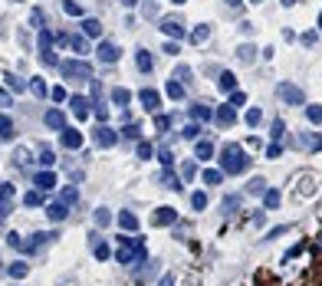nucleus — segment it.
<instances>
[{
  "label": "nucleus",
  "mask_w": 322,
  "mask_h": 286,
  "mask_svg": "<svg viewBox=\"0 0 322 286\" xmlns=\"http://www.w3.org/2000/svg\"><path fill=\"white\" fill-rule=\"evenodd\" d=\"M250 168V158L240 145H223L221 148V171L223 175H244Z\"/></svg>",
  "instance_id": "f257e3e1"
},
{
  "label": "nucleus",
  "mask_w": 322,
  "mask_h": 286,
  "mask_svg": "<svg viewBox=\"0 0 322 286\" xmlns=\"http://www.w3.org/2000/svg\"><path fill=\"white\" fill-rule=\"evenodd\" d=\"M279 99L286 102V105H302V102H306V96H302V89H299V86H293V82H283V86H279Z\"/></svg>",
  "instance_id": "f03ea898"
},
{
  "label": "nucleus",
  "mask_w": 322,
  "mask_h": 286,
  "mask_svg": "<svg viewBox=\"0 0 322 286\" xmlns=\"http://www.w3.org/2000/svg\"><path fill=\"white\" fill-rule=\"evenodd\" d=\"M63 76L66 79H89L92 76V69H89V63H66V66H63Z\"/></svg>",
  "instance_id": "7ed1b4c3"
},
{
  "label": "nucleus",
  "mask_w": 322,
  "mask_h": 286,
  "mask_svg": "<svg viewBox=\"0 0 322 286\" xmlns=\"http://www.w3.org/2000/svg\"><path fill=\"white\" fill-rule=\"evenodd\" d=\"M138 99H142V105L148 112H158V109H161V96H158L155 89H142V92H138Z\"/></svg>",
  "instance_id": "20e7f679"
},
{
  "label": "nucleus",
  "mask_w": 322,
  "mask_h": 286,
  "mask_svg": "<svg viewBox=\"0 0 322 286\" xmlns=\"http://www.w3.org/2000/svg\"><path fill=\"white\" fill-rule=\"evenodd\" d=\"M161 33L184 40V33H188V30H184V23H181V20H161Z\"/></svg>",
  "instance_id": "39448f33"
},
{
  "label": "nucleus",
  "mask_w": 322,
  "mask_h": 286,
  "mask_svg": "<svg viewBox=\"0 0 322 286\" xmlns=\"http://www.w3.org/2000/svg\"><path fill=\"white\" fill-rule=\"evenodd\" d=\"M96 56H99L102 63H115V59H119V46H115V43H99Z\"/></svg>",
  "instance_id": "423d86ee"
},
{
  "label": "nucleus",
  "mask_w": 322,
  "mask_h": 286,
  "mask_svg": "<svg viewBox=\"0 0 322 286\" xmlns=\"http://www.w3.org/2000/svg\"><path fill=\"white\" fill-rule=\"evenodd\" d=\"M174 217H178V210H171V208H161V210H155V217H151V224H158V227H165V224H174Z\"/></svg>",
  "instance_id": "0eeeda50"
},
{
  "label": "nucleus",
  "mask_w": 322,
  "mask_h": 286,
  "mask_svg": "<svg viewBox=\"0 0 322 286\" xmlns=\"http://www.w3.org/2000/svg\"><path fill=\"white\" fill-rule=\"evenodd\" d=\"M46 125H50V129H56V132H63V129H66L63 112H59V109H50V112H46Z\"/></svg>",
  "instance_id": "6e6552de"
},
{
  "label": "nucleus",
  "mask_w": 322,
  "mask_h": 286,
  "mask_svg": "<svg viewBox=\"0 0 322 286\" xmlns=\"http://www.w3.org/2000/svg\"><path fill=\"white\" fill-rule=\"evenodd\" d=\"M33 181H36V187H40V191H53V187H56V175H53V171H40Z\"/></svg>",
  "instance_id": "1a4fd4ad"
},
{
  "label": "nucleus",
  "mask_w": 322,
  "mask_h": 286,
  "mask_svg": "<svg viewBox=\"0 0 322 286\" xmlns=\"http://www.w3.org/2000/svg\"><path fill=\"white\" fill-rule=\"evenodd\" d=\"M63 145H66V148H79V145H82V132H76V129H63Z\"/></svg>",
  "instance_id": "9d476101"
},
{
  "label": "nucleus",
  "mask_w": 322,
  "mask_h": 286,
  "mask_svg": "<svg viewBox=\"0 0 322 286\" xmlns=\"http://www.w3.org/2000/svg\"><path fill=\"white\" fill-rule=\"evenodd\" d=\"M96 142H99V148H112V145H115V132L102 125L99 132H96Z\"/></svg>",
  "instance_id": "9b49d317"
},
{
  "label": "nucleus",
  "mask_w": 322,
  "mask_h": 286,
  "mask_svg": "<svg viewBox=\"0 0 322 286\" xmlns=\"http://www.w3.org/2000/svg\"><path fill=\"white\" fill-rule=\"evenodd\" d=\"M69 109L76 112V119H86V112H89V102L82 99V96H73V99H69Z\"/></svg>",
  "instance_id": "f8f14e48"
},
{
  "label": "nucleus",
  "mask_w": 322,
  "mask_h": 286,
  "mask_svg": "<svg viewBox=\"0 0 322 286\" xmlns=\"http://www.w3.org/2000/svg\"><path fill=\"white\" fill-rule=\"evenodd\" d=\"M214 119L221 122V125H233V122H237V112H233V105H221V112H217Z\"/></svg>",
  "instance_id": "ddd939ff"
},
{
  "label": "nucleus",
  "mask_w": 322,
  "mask_h": 286,
  "mask_svg": "<svg viewBox=\"0 0 322 286\" xmlns=\"http://www.w3.org/2000/svg\"><path fill=\"white\" fill-rule=\"evenodd\" d=\"M135 63H138V69H142V73H151V66H155L148 50H138V53H135Z\"/></svg>",
  "instance_id": "4468645a"
},
{
  "label": "nucleus",
  "mask_w": 322,
  "mask_h": 286,
  "mask_svg": "<svg viewBox=\"0 0 322 286\" xmlns=\"http://www.w3.org/2000/svg\"><path fill=\"white\" fill-rule=\"evenodd\" d=\"M194 155H198L200 161H211V158H214V145H211V142H198Z\"/></svg>",
  "instance_id": "2eb2a0df"
},
{
  "label": "nucleus",
  "mask_w": 322,
  "mask_h": 286,
  "mask_svg": "<svg viewBox=\"0 0 322 286\" xmlns=\"http://www.w3.org/2000/svg\"><path fill=\"white\" fill-rule=\"evenodd\" d=\"M207 36H211V26H207V23H200V26H194V33H191V43H204V40H207Z\"/></svg>",
  "instance_id": "dca6fc26"
},
{
  "label": "nucleus",
  "mask_w": 322,
  "mask_h": 286,
  "mask_svg": "<svg viewBox=\"0 0 322 286\" xmlns=\"http://www.w3.org/2000/svg\"><path fill=\"white\" fill-rule=\"evenodd\" d=\"M200 178H204V184H221V181H223V171H221V168H207Z\"/></svg>",
  "instance_id": "f3484780"
},
{
  "label": "nucleus",
  "mask_w": 322,
  "mask_h": 286,
  "mask_svg": "<svg viewBox=\"0 0 322 286\" xmlns=\"http://www.w3.org/2000/svg\"><path fill=\"white\" fill-rule=\"evenodd\" d=\"M302 148H309V152H322V135L316 132V135H306L302 138Z\"/></svg>",
  "instance_id": "a211bd4d"
},
{
  "label": "nucleus",
  "mask_w": 322,
  "mask_h": 286,
  "mask_svg": "<svg viewBox=\"0 0 322 286\" xmlns=\"http://www.w3.org/2000/svg\"><path fill=\"white\" fill-rule=\"evenodd\" d=\"M0 138H3V142H10V138H13V122L7 119V115H0Z\"/></svg>",
  "instance_id": "6ab92c4d"
},
{
  "label": "nucleus",
  "mask_w": 322,
  "mask_h": 286,
  "mask_svg": "<svg viewBox=\"0 0 322 286\" xmlns=\"http://www.w3.org/2000/svg\"><path fill=\"white\" fill-rule=\"evenodd\" d=\"M112 102H115V105H128V102H132V92H128V89H115V92H112Z\"/></svg>",
  "instance_id": "aec40b11"
},
{
  "label": "nucleus",
  "mask_w": 322,
  "mask_h": 286,
  "mask_svg": "<svg viewBox=\"0 0 322 286\" xmlns=\"http://www.w3.org/2000/svg\"><path fill=\"white\" fill-rule=\"evenodd\" d=\"M221 89L223 92H233V89H237V76H233V73H221Z\"/></svg>",
  "instance_id": "412c9836"
},
{
  "label": "nucleus",
  "mask_w": 322,
  "mask_h": 286,
  "mask_svg": "<svg viewBox=\"0 0 322 286\" xmlns=\"http://www.w3.org/2000/svg\"><path fill=\"white\" fill-rule=\"evenodd\" d=\"M253 56H256L253 46H240V50H237V59H240V63H253Z\"/></svg>",
  "instance_id": "4be33fe9"
},
{
  "label": "nucleus",
  "mask_w": 322,
  "mask_h": 286,
  "mask_svg": "<svg viewBox=\"0 0 322 286\" xmlns=\"http://www.w3.org/2000/svg\"><path fill=\"white\" fill-rule=\"evenodd\" d=\"M168 96H171L174 102H181L184 99V86H181V82H168Z\"/></svg>",
  "instance_id": "5701e85b"
},
{
  "label": "nucleus",
  "mask_w": 322,
  "mask_h": 286,
  "mask_svg": "<svg viewBox=\"0 0 322 286\" xmlns=\"http://www.w3.org/2000/svg\"><path fill=\"white\" fill-rule=\"evenodd\" d=\"M82 33H86V36H99L102 33L99 20H86V23H82Z\"/></svg>",
  "instance_id": "b1692460"
},
{
  "label": "nucleus",
  "mask_w": 322,
  "mask_h": 286,
  "mask_svg": "<svg viewBox=\"0 0 322 286\" xmlns=\"http://www.w3.org/2000/svg\"><path fill=\"white\" fill-rule=\"evenodd\" d=\"M247 191H250V194H263V191H267V181H263V178H253V181L247 184Z\"/></svg>",
  "instance_id": "393cba45"
},
{
  "label": "nucleus",
  "mask_w": 322,
  "mask_h": 286,
  "mask_svg": "<svg viewBox=\"0 0 322 286\" xmlns=\"http://www.w3.org/2000/svg\"><path fill=\"white\" fill-rule=\"evenodd\" d=\"M306 119H309L312 125H319L322 122V105H309V109H306Z\"/></svg>",
  "instance_id": "a878e982"
},
{
  "label": "nucleus",
  "mask_w": 322,
  "mask_h": 286,
  "mask_svg": "<svg viewBox=\"0 0 322 286\" xmlns=\"http://www.w3.org/2000/svg\"><path fill=\"white\" fill-rule=\"evenodd\" d=\"M263 204H267V208H276V204H279V191H273V187L263 191Z\"/></svg>",
  "instance_id": "bb28decb"
},
{
  "label": "nucleus",
  "mask_w": 322,
  "mask_h": 286,
  "mask_svg": "<svg viewBox=\"0 0 322 286\" xmlns=\"http://www.w3.org/2000/svg\"><path fill=\"white\" fill-rule=\"evenodd\" d=\"M46 214H50L53 220H63L66 217V204H53V208H46Z\"/></svg>",
  "instance_id": "cd10ccee"
},
{
  "label": "nucleus",
  "mask_w": 322,
  "mask_h": 286,
  "mask_svg": "<svg viewBox=\"0 0 322 286\" xmlns=\"http://www.w3.org/2000/svg\"><path fill=\"white\" fill-rule=\"evenodd\" d=\"M119 224H122L125 231H135V227H138V220H135V214H128V210H125L122 217H119Z\"/></svg>",
  "instance_id": "c85d7f7f"
},
{
  "label": "nucleus",
  "mask_w": 322,
  "mask_h": 286,
  "mask_svg": "<svg viewBox=\"0 0 322 286\" xmlns=\"http://www.w3.org/2000/svg\"><path fill=\"white\" fill-rule=\"evenodd\" d=\"M194 119H200V122H211V119H214V112L207 109V105H194Z\"/></svg>",
  "instance_id": "c756f323"
},
{
  "label": "nucleus",
  "mask_w": 322,
  "mask_h": 286,
  "mask_svg": "<svg viewBox=\"0 0 322 286\" xmlns=\"http://www.w3.org/2000/svg\"><path fill=\"white\" fill-rule=\"evenodd\" d=\"M40 165H43V168H53V165H56V155L50 152V148H43V152H40Z\"/></svg>",
  "instance_id": "7c9ffc66"
},
{
  "label": "nucleus",
  "mask_w": 322,
  "mask_h": 286,
  "mask_svg": "<svg viewBox=\"0 0 322 286\" xmlns=\"http://www.w3.org/2000/svg\"><path fill=\"white\" fill-rule=\"evenodd\" d=\"M191 204H194V210H204V208H207V194H204V191H198V194L191 198Z\"/></svg>",
  "instance_id": "2f4dec72"
},
{
  "label": "nucleus",
  "mask_w": 322,
  "mask_h": 286,
  "mask_svg": "<svg viewBox=\"0 0 322 286\" xmlns=\"http://www.w3.org/2000/svg\"><path fill=\"white\" fill-rule=\"evenodd\" d=\"M237 208H240V198H223V214H227V217H230Z\"/></svg>",
  "instance_id": "473e14b6"
},
{
  "label": "nucleus",
  "mask_w": 322,
  "mask_h": 286,
  "mask_svg": "<svg viewBox=\"0 0 322 286\" xmlns=\"http://www.w3.org/2000/svg\"><path fill=\"white\" fill-rule=\"evenodd\" d=\"M247 122H250V125L256 129V125L263 122V112H260V109H250V112H247Z\"/></svg>",
  "instance_id": "72a5a7b5"
},
{
  "label": "nucleus",
  "mask_w": 322,
  "mask_h": 286,
  "mask_svg": "<svg viewBox=\"0 0 322 286\" xmlns=\"http://www.w3.org/2000/svg\"><path fill=\"white\" fill-rule=\"evenodd\" d=\"M63 10H66V13H76V17H79V13H82V7H79L76 0H63Z\"/></svg>",
  "instance_id": "f704fd0d"
},
{
  "label": "nucleus",
  "mask_w": 322,
  "mask_h": 286,
  "mask_svg": "<svg viewBox=\"0 0 322 286\" xmlns=\"http://www.w3.org/2000/svg\"><path fill=\"white\" fill-rule=\"evenodd\" d=\"M181 135H184L188 142H194V138L200 135V129H198V125H184V132H181Z\"/></svg>",
  "instance_id": "c9c22d12"
},
{
  "label": "nucleus",
  "mask_w": 322,
  "mask_h": 286,
  "mask_svg": "<svg viewBox=\"0 0 322 286\" xmlns=\"http://www.w3.org/2000/svg\"><path fill=\"white\" fill-rule=\"evenodd\" d=\"M30 82H33V86H30V89H33L36 96H46V82H43V79H40V76H36V79H30Z\"/></svg>",
  "instance_id": "e433bc0d"
},
{
  "label": "nucleus",
  "mask_w": 322,
  "mask_h": 286,
  "mask_svg": "<svg viewBox=\"0 0 322 286\" xmlns=\"http://www.w3.org/2000/svg\"><path fill=\"white\" fill-rule=\"evenodd\" d=\"M230 105H247V96H244V92H237V89H233V92H230Z\"/></svg>",
  "instance_id": "4c0bfd02"
},
{
  "label": "nucleus",
  "mask_w": 322,
  "mask_h": 286,
  "mask_svg": "<svg viewBox=\"0 0 322 286\" xmlns=\"http://www.w3.org/2000/svg\"><path fill=\"white\" fill-rule=\"evenodd\" d=\"M151 155H155V148H151L148 142H142V145H138V158H151Z\"/></svg>",
  "instance_id": "58836bf2"
},
{
  "label": "nucleus",
  "mask_w": 322,
  "mask_h": 286,
  "mask_svg": "<svg viewBox=\"0 0 322 286\" xmlns=\"http://www.w3.org/2000/svg\"><path fill=\"white\" fill-rule=\"evenodd\" d=\"M109 210H105V208H99V210H96V224H102V227H105V224H109Z\"/></svg>",
  "instance_id": "ea45409f"
},
{
  "label": "nucleus",
  "mask_w": 322,
  "mask_h": 286,
  "mask_svg": "<svg viewBox=\"0 0 322 286\" xmlns=\"http://www.w3.org/2000/svg\"><path fill=\"white\" fill-rule=\"evenodd\" d=\"M158 158H161V165H174V158H171V152H168V148H161V152H158Z\"/></svg>",
  "instance_id": "a19ab883"
},
{
  "label": "nucleus",
  "mask_w": 322,
  "mask_h": 286,
  "mask_svg": "<svg viewBox=\"0 0 322 286\" xmlns=\"http://www.w3.org/2000/svg\"><path fill=\"white\" fill-rule=\"evenodd\" d=\"M73 201H79V191H73V187L63 191V204H73Z\"/></svg>",
  "instance_id": "79ce46f5"
},
{
  "label": "nucleus",
  "mask_w": 322,
  "mask_h": 286,
  "mask_svg": "<svg viewBox=\"0 0 322 286\" xmlns=\"http://www.w3.org/2000/svg\"><path fill=\"white\" fill-rule=\"evenodd\" d=\"M69 43H73V50H76V53H82V50H86V40H82V36H73Z\"/></svg>",
  "instance_id": "37998d69"
},
{
  "label": "nucleus",
  "mask_w": 322,
  "mask_h": 286,
  "mask_svg": "<svg viewBox=\"0 0 322 286\" xmlns=\"http://www.w3.org/2000/svg\"><path fill=\"white\" fill-rule=\"evenodd\" d=\"M122 135H125V138H138V125H125Z\"/></svg>",
  "instance_id": "c03bdc74"
},
{
  "label": "nucleus",
  "mask_w": 322,
  "mask_h": 286,
  "mask_svg": "<svg viewBox=\"0 0 322 286\" xmlns=\"http://www.w3.org/2000/svg\"><path fill=\"white\" fill-rule=\"evenodd\" d=\"M7 82H10V89H13V92H20V89L26 86V82H20V79H17V76H7Z\"/></svg>",
  "instance_id": "a18cd8bd"
},
{
  "label": "nucleus",
  "mask_w": 322,
  "mask_h": 286,
  "mask_svg": "<svg viewBox=\"0 0 322 286\" xmlns=\"http://www.w3.org/2000/svg\"><path fill=\"white\" fill-rule=\"evenodd\" d=\"M17 161H20V165H30V152L20 148V152H17Z\"/></svg>",
  "instance_id": "49530a36"
},
{
  "label": "nucleus",
  "mask_w": 322,
  "mask_h": 286,
  "mask_svg": "<svg viewBox=\"0 0 322 286\" xmlns=\"http://www.w3.org/2000/svg\"><path fill=\"white\" fill-rule=\"evenodd\" d=\"M10 273H13V276H23V273H26V263H13Z\"/></svg>",
  "instance_id": "de8ad7c7"
},
{
  "label": "nucleus",
  "mask_w": 322,
  "mask_h": 286,
  "mask_svg": "<svg viewBox=\"0 0 322 286\" xmlns=\"http://www.w3.org/2000/svg\"><path fill=\"white\" fill-rule=\"evenodd\" d=\"M40 201H43V198H40V191H30V194H26V204H40Z\"/></svg>",
  "instance_id": "09e8293b"
},
{
  "label": "nucleus",
  "mask_w": 322,
  "mask_h": 286,
  "mask_svg": "<svg viewBox=\"0 0 322 286\" xmlns=\"http://www.w3.org/2000/svg\"><path fill=\"white\" fill-rule=\"evenodd\" d=\"M279 152H283L279 145H270V148H267V155H270V158H279Z\"/></svg>",
  "instance_id": "8fccbe9b"
},
{
  "label": "nucleus",
  "mask_w": 322,
  "mask_h": 286,
  "mask_svg": "<svg viewBox=\"0 0 322 286\" xmlns=\"http://www.w3.org/2000/svg\"><path fill=\"white\" fill-rule=\"evenodd\" d=\"M227 7H230V10H240V7H244V0H227Z\"/></svg>",
  "instance_id": "3c124183"
},
{
  "label": "nucleus",
  "mask_w": 322,
  "mask_h": 286,
  "mask_svg": "<svg viewBox=\"0 0 322 286\" xmlns=\"http://www.w3.org/2000/svg\"><path fill=\"white\" fill-rule=\"evenodd\" d=\"M7 102H10V96H7V92H0V105H7Z\"/></svg>",
  "instance_id": "603ef678"
},
{
  "label": "nucleus",
  "mask_w": 322,
  "mask_h": 286,
  "mask_svg": "<svg viewBox=\"0 0 322 286\" xmlns=\"http://www.w3.org/2000/svg\"><path fill=\"white\" fill-rule=\"evenodd\" d=\"M122 3H125V7H135V3H138V0H122Z\"/></svg>",
  "instance_id": "864d4df0"
},
{
  "label": "nucleus",
  "mask_w": 322,
  "mask_h": 286,
  "mask_svg": "<svg viewBox=\"0 0 322 286\" xmlns=\"http://www.w3.org/2000/svg\"><path fill=\"white\" fill-rule=\"evenodd\" d=\"M3 217H7V208H3V204H0V220H3Z\"/></svg>",
  "instance_id": "5fc2aeb1"
},
{
  "label": "nucleus",
  "mask_w": 322,
  "mask_h": 286,
  "mask_svg": "<svg viewBox=\"0 0 322 286\" xmlns=\"http://www.w3.org/2000/svg\"><path fill=\"white\" fill-rule=\"evenodd\" d=\"M293 3H296V0H283V7H293Z\"/></svg>",
  "instance_id": "6e6d98bb"
},
{
  "label": "nucleus",
  "mask_w": 322,
  "mask_h": 286,
  "mask_svg": "<svg viewBox=\"0 0 322 286\" xmlns=\"http://www.w3.org/2000/svg\"><path fill=\"white\" fill-rule=\"evenodd\" d=\"M319 30H322V13H319Z\"/></svg>",
  "instance_id": "4d7b16f0"
},
{
  "label": "nucleus",
  "mask_w": 322,
  "mask_h": 286,
  "mask_svg": "<svg viewBox=\"0 0 322 286\" xmlns=\"http://www.w3.org/2000/svg\"><path fill=\"white\" fill-rule=\"evenodd\" d=\"M174 3H184V0H174Z\"/></svg>",
  "instance_id": "13d9d810"
},
{
  "label": "nucleus",
  "mask_w": 322,
  "mask_h": 286,
  "mask_svg": "<svg viewBox=\"0 0 322 286\" xmlns=\"http://www.w3.org/2000/svg\"><path fill=\"white\" fill-rule=\"evenodd\" d=\"M253 3H263V0H253Z\"/></svg>",
  "instance_id": "bf43d9fd"
}]
</instances>
